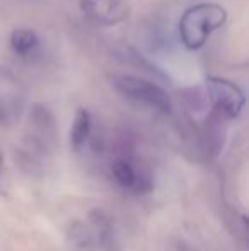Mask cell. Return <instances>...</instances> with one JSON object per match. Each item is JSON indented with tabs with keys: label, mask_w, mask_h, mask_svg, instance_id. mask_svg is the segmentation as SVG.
I'll list each match as a JSON object with an SVG mask.
<instances>
[{
	"label": "cell",
	"mask_w": 249,
	"mask_h": 251,
	"mask_svg": "<svg viewBox=\"0 0 249 251\" xmlns=\"http://www.w3.org/2000/svg\"><path fill=\"white\" fill-rule=\"evenodd\" d=\"M2 168H3V155H2V151H0V176H2ZM2 193V190H0Z\"/></svg>",
	"instance_id": "cell-9"
},
{
	"label": "cell",
	"mask_w": 249,
	"mask_h": 251,
	"mask_svg": "<svg viewBox=\"0 0 249 251\" xmlns=\"http://www.w3.org/2000/svg\"><path fill=\"white\" fill-rule=\"evenodd\" d=\"M111 84L128 101L143 104L150 109L164 113V115L173 111V101H171V96L167 94V91L157 86L152 80L143 79L140 75L120 74V75H114L111 79Z\"/></svg>",
	"instance_id": "cell-2"
},
{
	"label": "cell",
	"mask_w": 249,
	"mask_h": 251,
	"mask_svg": "<svg viewBox=\"0 0 249 251\" xmlns=\"http://www.w3.org/2000/svg\"><path fill=\"white\" fill-rule=\"evenodd\" d=\"M91 130H92V118L87 109H77L75 118H73L72 128H70V144L75 151H80L86 142L89 140Z\"/></svg>",
	"instance_id": "cell-7"
},
{
	"label": "cell",
	"mask_w": 249,
	"mask_h": 251,
	"mask_svg": "<svg viewBox=\"0 0 249 251\" xmlns=\"http://www.w3.org/2000/svg\"><path fill=\"white\" fill-rule=\"evenodd\" d=\"M84 17L99 26H116L128 17V3L125 0H80Z\"/></svg>",
	"instance_id": "cell-5"
},
{
	"label": "cell",
	"mask_w": 249,
	"mask_h": 251,
	"mask_svg": "<svg viewBox=\"0 0 249 251\" xmlns=\"http://www.w3.org/2000/svg\"><path fill=\"white\" fill-rule=\"evenodd\" d=\"M227 23V10L213 2H202L188 7L178 24L181 43L188 50H200L208 38Z\"/></svg>",
	"instance_id": "cell-1"
},
{
	"label": "cell",
	"mask_w": 249,
	"mask_h": 251,
	"mask_svg": "<svg viewBox=\"0 0 249 251\" xmlns=\"http://www.w3.org/2000/svg\"><path fill=\"white\" fill-rule=\"evenodd\" d=\"M10 48L21 58H29L40 48V38L29 27H16L10 33Z\"/></svg>",
	"instance_id": "cell-6"
},
{
	"label": "cell",
	"mask_w": 249,
	"mask_h": 251,
	"mask_svg": "<svg viewBox=\"0 0 249 251\" xmlns=\"http://www.w3.org/2000/svg\"><path fill=\"white\" fill-rule=\"evenodd\" d=\"M113 176L118 185H121L126 190H135L138 192L142 185V178L138 175V169L126 159H118L113 162Z\"/></svg>",
	"instance_id": "cell-8"
},
{
	"label": "cell",
	"mask_w": 249,
	"mask_h": 251,
	"mask_svg": "<svg viewBox=\"0 0 249 251\" xmlns=\"http://www.w3.org/2000/svg\"><path fill=\"white\" fill-rule=\"evenodd\" d=\"M205 87L213 106L227 118H237L243 113L246 104V94L232 80L210 75L205 80Z\"/></svg>",
	"instance_id": "cell-3"
},
{
	"label": "cell",
	"mask_w": 249,
	"mask_h": 251,
	"mask_svg": "<svg viewBox=\"0 0 249 251\" xmlns=\"http://www.w3.org/2000/svg\"><path fill=\"white\" fill-rule=\"evenodd\" d=\"M23 108V82L7 69H0V123H10L19 118Z\"/></svg>",
	"instance_id": "cell-4"
}]
</instances>
